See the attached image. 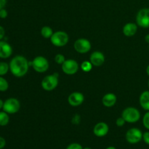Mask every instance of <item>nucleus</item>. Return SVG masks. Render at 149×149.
I'll use <instances>...</instances> for the list:
<instances>
[{
    "label": "nucleus",
    "instance_id": "f8f14e48",
    "mask_svg": "<svg viewBox=\"0 0 149 149\" xmlns=\"http://www.w3.org/2000/svg\"><path fill=\"white\" fill-rule=\"evenodd\" d=\"M109 127L105 122H98L95 125L94 128H93V133L95 136L98 137V138H102L104 137L109 133Z\"/></svg>",
    "mask_w": 149,
    "mask_h": 149
},
{
    "label": "nucleus",
    "instance_id": "393cba45",
    "mask_svg": "<svg viewBox=\"0 0 149 149\" xmlns=\"http://www.w3.org/2000/svg\"><path fill=\"white\" fill-rule=\"evenodd\" d=\"M66 149H83V147L81 146V145H80L79 143H73L69 144V145L67 146Z\"/></svg>",
    "mask_w": 149,
    "mask_h": 149
},
{
    "label": "nucleus",
    "instance_id": "9b49d317",
    "mask_svg": "<svg viewBox=\"0 0 149 149\" xmlns=\"http://www.w3.org/2000/svg\"><path fill=\"white\" fill-rule=\"evenodd\" d=\"M84 100V95L79 92H74L71 93L68 97V102L69 105L74 107L80 106L83 103Z\"/></svg>",
    "mask_w": 149,
    "mask_h": 149
},
{
    "label": "nucleus",
    "instance_id": "aec40b11",
    "mask_svg": "<svg viewBox=\"0 0 149 149\" xmlns=\"http://www.w3.org/2000/svg\"><path fill=\"white\" fill-rule=\"evenodd\" d=\"M10 70V65L5 62H0V76L6 75Z\"/></svg>",
    "mask_w": 149,
    "mask_h": 149
},
{
    "label": "nucleus",
    "instance_id": "9d476101",
    "mask_svg": "<svg viewBox=\"0 0 149 149\" xmlns=\"http://www.w3.org/2000/svg\"><path fill=\"white\" fill-rule=\"evenodd\" d=\"M62 71L67 75H74L78 71L79 64L75 60L68 59L62 64Z\"/></svg>",
    "mask_w": 149,
    "mask_h": 149
},
{
    "label": "nucleus",
    "instance_id": "412c9836",
    "mask_svg": "<svg viewBox=\"0 0 149 149\" xmlns=\"http://www.w3.org/2000/svg\"><path fill=\"white\" fill-rule=\"evenodd\" d=\"M81 68L84 72H90L93 69V64L91 63L90 61H85L82 62V63L81 64Z\"/></svg>",
    "mask_w": 149,
    "mask_h": 149
},
{
    "label": "nucleus",
    "instance_id": "72a5a7b5",
    "mask_svg": "<svg viewBox=\"0 0 149 149\" xmlns=\"http://www.w3.org/2000/svg\"><path fill=\"white\" fill-rule=\"evenodd\" d=\"M145 41L147 43L149 44V34H147L146 36H145Z\"/></svg>",
    "mask_w": 149,
    "mask_h": 149
},
{
    "label": "nucleus",
    "instance_id": "a878e982",
    "mask_svg": "<svg viewBox=\"0 0 149 149\" xmlns=\"http://www.w3.org/2000/svg\"><path fill=\"white\" fill-rule=\"evenodd\" d=\"M125 123H126V121L124 119V118L122 117V116L118 118L116 121V125H117V127H123L124 125H125Z\"/></svg>",
    "mask_w": 149,
    "mask_h": 149
},
{
    "label": "nucleus",
    "instance_id": "cd10ccee",
    "mask_svg": "<svg viewBox=\"0 0 149 149\" xmlns=\"http://www.w3.org/2000/svg\"><path fill=\"white\" fill-rule=\"evenodd\" d=\"M7 15H8V13L5 9L3 8L0 10V18L4 19L7 17Z\"/></svg>",
    "mask_w": 149,
    "mask_h": 149
},
{
    "label": "nucleus",
    "instance_id": "c9c22d12",
    "mask_svg": "<svg viewBox=\"0 0 149 149\" xmlns=\"http://www.w3.org/2000/svg\"><path fill=\"white\" fill-rule=\"evenodd\" d=\"M106 149H116V148L113 146H109V147H107Z\"/></svg>",
    "mask_w": 149,
    "mask_h": 149
},
{
    "label": "nucleus",
    "instance_id": "473e14b6",
    "mask_svg": "<svg viewBox=\"0 0 149 149\" xmlns=\"http://www.w3.org/2000/svg\"><path fill=\"white\" fill-rule=\"evenodd\" d=\"M4 102L1 99H0V109H3V106H4Z\"/></svg>",
    "mask_w": 149,
    "mask_h": 149
},
{
    "label": "nucleus",
    "instance_id": "4468645a",
    "mask_svg": "<svg viewBox=\"0 0 149 149\" xmlns=\"http://www.w3.org/2000/svg\"><path fill=\"white\" fill-rule=\"evenodd\" d=\"M90 61L94 66H100L105 62V56L103 52L100 51H95L91 54Z\"/></svg>",
    "mask_w": 149,
    "mask_h": 149
},
{
    "label": "nucleus",
    "instance_id": "39448f33",
    "mask_svg": "<svg viewBox=\"0 0 149 149\" xmlns=\"http://www.w3.org/2000/svg\"><path fill=\"white\" fill-rule=\"evenodd\" d=\"M58 85V74L46 76L42 81V87L46 91H52Z\"/></svg>",
    "mask_w": 149,
    "mask_h": 149
},
{
    "label": "nucleus",
    "instance_id": "bb28decb",
    "mask_svg": "<svg viewBox=\"0 0 149 149\" xmlns=\"http://www.w3.org/2000/svg\"><path fill=\"white\" fill-rule=\"evenodd\" d=\"M143 140L146 144L149 146V131L145 132L143 134Z\"/></svg>",
    "mask_w": 149,
    "mask_h": 149
},
{
    "label": "nucleus",
    "instance_id": "f03ea898",
    "mask_svg": "<svg viewBox=\"0 0 149 149\" xmlns=\"http://www.w3.org/2000/svg\"><path fill=\"white\" fill-rule=\"evenodd\" d=\"M69 41V36L68 33L63 31H58L55 32L50 38V42L54 46L61 47H64L68 44Z\"/></svg>",
    "mask_w": 149,
    "mask_h": 149
},
{
    "label": "nucleus",
    "instance_id": "f3484780",
    "mask_svg": "<svg viewBox=\"0 0 149 149\" xmlns=\"http://www.w3.org/2000/svg\"><path fill=\"white\" fill-rule=\"evenodd\" d=\"M140 105L144 110L149 111V90L143 92L139 97Z\"/></svg>",
    "mask_w": 149,
    "mask_h": 149
},
{
    "label": "nucleus",
    "instance_id": "b1692460",
    "mask_svg": "<svg viewBox=\"0 0 149 149\" xmlns=\"http://www.w3.org/2000/svg\"><path fill=\"white\" fill-rule=\"evenodd\" d=\"M65 61V56H64L63 55H62V54H58V55H55V61L56 63L60 64V65H62Z\"/></svg>",
    "mask_w": 149,
    "mask_h": 149
},
{
    "label": "nucleus",
    "instance_id": "f257e3e1",
    "mask_svg": "<svg viewBox=\"0 0 149 149\" xmlns=\"http://www.w3.org/2000/svg\"><path fill=\"white\" fill-rule=\"evenodd\" d=\"M10 71L15 77H23L28 73L29 63L23 55L14 57L10 62Z\"/></svg>",
    "mask_w": 149,
    "mask_h": 149
},
{
    "label": "nucleus",
    "instance_id": "2eb2a0df",
    "mask_svg": "<svg viewBox=\"0 0 149 149\" xmlns=\"http://www.w3.org/2000/svg\"><path fill=\"white\" fill-rule=\"evenodd\" d=\"M117 100L116 95L113 93H107L102 98V103L106 107L110 108L114 106Z\"/></svg>",
    "mask_w": 149,
    "mask_h": 149
},
{
    "label": "nucleus",
    "instance_id": "a211bd4d",
    "mask_svg": "<svg viewBox=\"0 0 149 149\" xmlns=\"http://www.w3.org/2000/svg\"><path fill=\"white\" fill-rule=\"evenodd\" d=\"M53 31H52V29L49 26H43L42 28V29H41V35L45 39H50L52 35L53 34Z\"/></svg>",
    "mask_w": 149,
    "mask_h": 149
},
{
    "label": "nucleus",
    "instance_id": "7ed1b4c3",
    "mask_svg": "<svg viewBox=\"0 0 149 149\" xmlns=\"http://www.w3.org/2000/svg\"><path fill=\"white\" fill-rule=\"evenodd\" d=\"M122 116L126 122L128 123H136L141 118V113L139 110L135 107H127L122 111Z\"/></svg>",
    "mask_w": 149,
    "mask_h": 149
},
{
    "label": "nucleus",
    "instance_id": "f704fd0d",
    "mask_svg": "<svg viewBox=\"0 0 149 149\" xmlns=\"http://www.w3.org/2000/svg\"><path fill=\"white\" fill-rule=\"evenodd\" d=\"M146 74H147V75L149 77V65L147 66V68H146Z\"/></svg>",
    "mask_w": 149,
    "mask_h": 149
},
{
    "label": "nucleus",
    "instance_id": "7c9ffc66",
    "mask_svg": "<svg viewBox=\"0 0 149 149\" xmlns=\"http://www.w3.org/2000/svg\"><path fill=\"white\" fill-rule=\"evenodd\" d=\"M4 35H5V30L2 26H0V40L4 37Z\"/></svg>",
    "mask_w": 149,
    "mask_h": 149
},
{
    "label": "nucleus",
    "instance_id": "20e7f679",
    "mask_svg": "<svg viewBox=\"0 0 149 149\" xmlns=\"http://www.w3.org/2000/svg\"><path fill=\"white\" fill-rule=\"evenodd\" d=\"M30 63V62H29ZM31 65H32L34 71L38 73H45L49 68V62L47 59L43 56H37L31 62Z\"/></svg>",
    "mask_w": 149,
    "mask_h": 149
},
{
    "label": "nucleus",
    "instance_id": "6e6552de",
    "mask_svg": "<svg viewBox=\"0 0 149 149\" xmlns=\"http://www.w3.org/2000/svg\"><path fill=\"white\" fill-rule=\"evenodd\" d=\"M143 132L138 128H131L127 132L125 138L130 144H136L143 140Z\"/></svg>",
    "mask_w": 149,
    "mask_h": 149
},
{
    "label": "nucleus",
    "instance_id": "c756f323",
    "mask_svg": "<svg viewBox=\"0 0 149 149\" xmlns=\"http://www.w3.org/2000/svg\"><path fill=\"white\" fill-rule=\"evenodd\" d=\"M6 146V141L4 138L0 136V149H2L5 147Z\"/></svg>",
    "mask_w": 149,
    "mask_h": 149
},
{
    "label": "nucleus",
    "instance_id": "dca6fc26",
    "mask_svg": "<svg viewBox=\"0 0 149 149\" xmlns=\"http://www.w3.org/2000/svg\"><path fill=\"white\" fill-rule=\"evenodd\" d=\"M138 31V25L134 23H128L123 27V33L125 36L130 37L135 35Z\"/></svg>",
    "mask_w": 149,
    "mask_h": 149
},
{
    "label": "nucleus",
    "instance_id": "c85d7f7f",
    "mask_svg": "<svg viewBox=\"0 0 149 149\" xmlns=\"http://www.w3.org/2000/svg\"><path fill=\"white\" fill-rule=\"evenodd\" d=\"M80 122V116L78 114L74 115V116L72 119V123L74 125H79Z\"/></svg>",
    "mask_w": 149,
    "mask_h": 149
},
{
    "label": "nucleus",
    "instance_id": "2f4dec72",
    "mask_svg": "<svg viewBox=\"0 0 149 149\" xmlns=\"http://www.w3.org/2000/svg\"><path fill=\"white\" fill-rule=\"evenodd\" d=\"M6 4H7V0H0V10L4 8Z\"/></svg>",
    "mask_w": 149,
    "mask_h": 149
},
{
    "label": "nucleus",
    "instance_id": "4c0bfd02",
    "mask_svg": "<svg viewBox=\"0 0 149 149\" xmlns=\"http://www.w3.org/2000/svg\"><path fill=\"white\" fill-rule=\"evenodd\" d=\"M148 88H149V80H148Z\"/></svg>",
    "mask_w": 149,
    "mask_h": 149
},
{
    "label": "nucleus",
    "instance_id": "0eeeda50",
    "mask_svg": "<svg viewBox=\"0 0 149 149\" xmlns=\"http://www.w3.org/2000/svg\"><path fill=\"white\" fill-rule=\"evenodd\" d=\"M136 23L143 29L149 28V8H143L138 12Z\"/></svg>",
    "mask_w": 149,
    "mask_h": 149
},
{
    "label": "nucleus",
    "instance_id": "5701e85b",
    "mask_svg": "<svg viewBox=\"0 0 149 149\" xmlns=\"http://www.w3.org/2000/svg\"><path fill=\"white\" fill-rule=\"evenodd\" d=\"M143 125L145 127L146 129L149 130V111L145 113L143 118Z\"/></svg>",
    "mask_w": 149,
    "mask_h": 149
},
{
    "label": "nucleus",
    "instance_id": "4be33fe9",
    "mask_svg": "<svg viewBox=\"0 0 149 149\" xmlns=\"http://www.w3.org/2000/svg\"><path fill=\"white\" fill-rule=\"evenodd\" d=\"M9 83L3 77L0 76V92H5L8 90Z\"/></svg>",
    "mask_w": 149,
    "mask_h": 149
},
{
    "label": "nucleus",
    "instance_id": "ddd939ff",
    "mask_svg": "<svg viewBox=\"0 0 149 149\" xmlns=\"http://www.w3.org/2000/svg\"><path fill=\"white\" fill-rule=\"evenodd\" d=\"M13 54V47L8 42L0 40V58L6 59Z\"/></svg>",
    "mask_w": 149,
    "mask_h": 149
},
{
    "label": "nucleus",
    "instance_id": "1a4fd4ad",
    "mask_svg": "<svg viewBox=\"0 0 149 149\" xmlns=\"http://www.w3.org/2000/svg\"><path fill=\"white\" fill-rule=\"evenodd\" d=\"M91 43L90 41L84 38H80L74 42V47L78 53L85 54L91 49Z\"/></svg>",
    "mask_w": 149,
    "mask_h": 149
},
{
    "label": "nucleus",
    "instance_id": "6ab92c4d",
    "mask_svg": "<svg viewBox=\"0 0 149 149\" xmlns=\"http://www.w3.org/2000/svg\"><path fill=\"white\" fill-rule=\"evenodd\" d=\"M10 122V116L5 111H0V126L4 127L8 125Z\"/></svg>",
    "mask_w": 149,
    "mask_h": 149
},
{
    "label": "nucleus",
    "instance_id": "423d86ee",
    "mask_svg": "<svg viewBox=\"0 0 149 149\" xmlns=\"http://www.w3.org/2000/svg\"><path fill=\"white\" fill-rule=\"evenodd\" d=\"M20 109V101L17 98L10 97L4 102L3 111L8 114H13L19 111Z\"/></svg>",
    "mask_w": 149,
    "mask_h": 149
},
{
    "label": "nucleus",
    "instance_id": "e433bc0d",
    "mask_svg": "<svg viewBox=\"0 0 149 149\" xmlns=\"http://www.w3.org/2000/svg\"><path fill=\"white\" fill-rule=\"evenodd\" d=\"M83 149H92L90 147H85V148H83Z\"/></svg>",
    "mask_w": 149,
    "mask_h": 149
}]
</instances>
